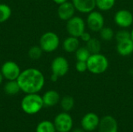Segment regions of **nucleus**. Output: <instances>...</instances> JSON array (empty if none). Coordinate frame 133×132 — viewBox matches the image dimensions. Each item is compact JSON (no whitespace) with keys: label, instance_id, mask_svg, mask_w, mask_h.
I'll return each instance as SVG.
<instances>
[{"label":"nucleus","instance_id":"1","mask_svg":"<svg viewBox=\"0 0 133 132\" xmlns=\"http://www.w3.org/2000/svg\"><path fill=\"white\" fill-rule=\"evenodd\" d=\"M16 80L20 90L26 94L37 93L42 89L45 82L43 73L34 68H26L21 72Z\"/></svg>","mask_w":133,"mask_h":132},{"label":"nucleus","instance_id":"2","mask_svg":"<svg viewBox=\"0 0 133 132\" xmlns=\"http://www.w3.org/2000/svg\"><path fill=\"white\" fill-rule=\"evenodd\" d=\"M42 96L37 93H28L21 101V108L27 114H35L44 107Z\"/></svg>","mask_w":133,"mask_h":132},{"label":"nucleus","instance_id":"3","mask_svg":"<svg viewBox=\"0 0 133 132\" xmlns=\"http://www.w3.org/2000/svg\"><path fill=\"white\" fill-rule=\"evenodd\" d=\"M88 71L94 75H100L105 72L109 67L108 58L101 53L92 54L87 61Z\"/></svg>","mask_w":133,"mask_h":132},{"label":"nucleus","instance_id":"4","mask_svg":"<svg viewBox=\"0 0 133 132\" xmlns=\"http://www.w3.org/2000/svg\"><path fill=\"white\" fill-rule=\"evenodd\" d=\"M60 44L58 36L51 31L44 33L40 38V47L43 51L51 53L57 50Z\"/></svg>","mask_w":133,"mask_h":132},{"label":"nucleus","instance_id":"5","mask_svg":"<svg viewBox=\"0 0 133 132\" xmlns=\"http://www.w3.org/2000/svg\"><path fill=\"white\" fill-rule=\"evenodd\" d=\"M66 22V30L69 36L79 38L80 35L86 31V22L80 16H74Z\"/></svg>","mask_w":133,"mask_h":132},{"label":"nucleus","instance_id":"6","mask_svg":"<svg viewBox=\"0 0 133 132\" xmlns=\"http://www.w3.org/2000/svg\"><path fill=\"white\" fill-rule=\"evenodd\" d=\"M86 25L92 32H99L104 26V17L99 11H92L88 13Z\"/></svg>","mask_w":133,"mask_h":132},{"label":"nucleus","instance_id":"7","mask_svg":"<svg viewBox=\"0 0 133 132\" xmlns=\"http://www.w3.org/2000/svg\"><path fill=\"white\" fill-rule=\"evenodd\" d=\"M54 124L57 131L69 132L72 128L73 121L72 117L68 113L62 112L55 117Z\"/></svg>","mask_w":133,"mask_h":132},{"label":"nucleus","instance_id":"8","mask_svg":"<svg viewBox=\"0 0 133 132\" xmlns=\"http://www.w3.org/2000/svg\"><path fill=\"white\" fill-rule=\"evenodd\" d=\"M1 73L7 80H16L21 71L17 63L12 61H7L2 65Z\"/></svg>","mask_w":133,"mask_h":132},{"label":"nucleus","instance_id":"9","mask_svg":"<svg viewBox=\"0 0 133 132\" xmlns=\"http://www.w3.org/2000/svg\"><path fill=\"white\" fill-rule=\"evenodd\" d=\"M52 74H55L58 77L65 76L69 69V65L67 59L62 56H58L53 59L51 65Z\"/></svg>","mask_w":133,"mask_h":132},{"label":"nucleus","instance_id":"10","mask_svg":"<svg viewBox=\"0 0 133 132\" xmlns=\"http://www.w3.org/2000/svg\"><path fill=\"white\" fill-rule=\"evenodd\" d=\"M115 23L122 29L130 27L133 23L132 13L127 9H120L116 12L114 16Z\"/></svg>","mask_w":133,"mask_h":132},{"label":"nucleus","instance_id":"11","mask_svg":"<svg viewBox=\"0 0 133 132\" xmlns=\"http://www.w3.org/2000/svg\"><path fill=\"white\" fill-rule=\"evenodd\" d=\"M100 118L94 113H88L81 120V127L84 131H93L98 128Z\"/></svg>","mask_w":133,"mask_h":132},{"label":"nucleus","instance_id":"12","mask_svg":"<svg viewBox=\"0 0 133 132\" xmlns=\"http://www.w3.org/2000/svg\"><path fill=\"white\" fill-rule=\"evenodd\" d=\"M117 121L110 115L104 116L100 120L98 132H118Z\"/></svg>","mask_w":133,"mask_h":132},{"label":"nucleus","instance_id":"13","mask_svg":"<svg viewBox=\"0 0 133 132\" xmlns=\"http://www.w3.org/2000/svg\"><path fill=\"white\" fill-rule=\"evenodd\" d=\"M76 9L72 2H66L61 5H58V16L60 19L63 21H68L69 19L74 16Z\"/></svg>","mask_w":133,"mask_h":132},{"label":"nucleus","instance_id":"14","mask_svg":"<svg viewBox=\"0 0 133 132\" xmlns=\"http://www.w3.org/2000/svg\"><path fill=\"white\" fill-rule=\"evenodd\" d=\"M72 2L76 10L81 13H90L97 7L96 0H72Z\"/></svg>","mask_w":133,"mask_h":132},{"label":"nucleus","instance_id":"15","mask_svg":"<svg viewBox=\"0 0 133 132\" xmlns=\"http://www.w3.org/2000/svg\"><path fill=\"white\" fill-rule=\"evenodd\" d=\"M117 52L119 55L126 57L133 53V41L131 38L117 42Z\"/></svg>","mask_w":133,"mask_h":132},{"label":"nucleus","instance_id":"16","mask_svg":"<svg viewBox=\"0 0 133 132\" xmlns=\"http://www.w3.org/2000/svg\"><path fill=\"white\" fill-rule=\"evenodd\" d=\"M79 40L78 37L69 36L66 37L62 43V48L67 53H75L79 47Z\"/></svg>","mask_w":133,"mask_h":132},{"label":"nucleus","instance_id":"17","mask_svg":"<svg viewBox=\"0 0 133 132\" xmlns=\"http://www.w3.org/2000/svg\"><path fill=\"white\" fill-rule=\"evenodd\" d=\"M44 105L46 107H54L60 100V96L55 90H48L42 96Z\"/></svg>","mask_w":133,"mask_h":132},{"label":"nucleus","instance_id":"18","mask_svg":"<svg viewBox=\"0 0 133 132\" xmlns=\"http://www.w3.org/2000/svg\"><path fill=\"white\" fill-rule=\"evenodd\" d=\"M4 90L8 95H16L20 91V87L17 80H8L4 86Z\"/></svg>","mask_w":133,"mask_h":132},{"label":"nucleus","instance_id":"19","mask_svg":"<svg viewBox=\"0 0 133 132\" xmlns=\"http://www.w3.org/2000/svg\"><path fill=\"white\" fill-rule=\"evenodd\" d=\"M86 47L90 52V54H97L101 53V41L95 38V37H91L89 41H87Z\"/></svg>","mask_w":133,"mask_h":132},{"label":"nucleus","instance_id":"20","mask_svg":"<svg viewBox=\"0 0 133 132\" xmlns=\"http://www.w3.org/2000/svg\"><path fill=\"white\" fill-rule=\"evenodd\" d=\"M56 129L54 123L50 121H43L40 122L36 128V132H55Z\"/></svg>","mask_w":133,"mask_h":132},{"label":"nucleus","instance_id":"21","mask_svg":"<svg viewBox=\"0 0 133 132\" xmlns=\"http://www.w3.org/2000/svg\"><path fill=\"white\" fill-rule=\"evenodd\" d=\"M116 0H96V6L103 12L109 11L115 6Z\"/></svg>","mask_w":133,"mask_h":132},{"label":"nucleus","instance_id":"22","mask_svg":"<svg viewBox=\"0 0 133 132\" xmlns=\"http://www.w3.org/2000/svg\"><path fill=\"white\" fill-rule=\"evenodd\" d=\"M100 37L101 40L104 41H111L115 37V32L114 30L108 26H104L100 31H99Z\"/></svg>","mask_w":133,"mask_h":132},{"label":"nucleus","instance_id":"23","mask_svg":"<svg viewBox=\"0 0 133 132\" xmlns=\"http://www.w3.org/2000/svg\"><path fill=\"white\" fill-rule=\"evenodd\" d=\"M90 52L87 47H79L75 52V56L77 61H87L90 56Z\"/></svg>","mask_w":133,"mask_h":132},{"label":"nucleus","instance_id":"24","mask_svg":"<svg viewBox=\"0 0 133 132\" xmlns=\"http://www.w3.org/2000/svg\"><path fill=\"white\" fill-rule=\"evenodd\" d=\"M12 15L11 8L6 4H0V23L7 21Z\"/></svg>","mask_w":133,"mask_h":132},{"label":"nucleus","instance_id":"25","mask_svg":"<svg viewBox=\"0 0 133 132\" xmlns=\"http://www.w3.org/2000/svg\"><path fill=\"white\" fill-rule=\"evenodd\" d=\"M74 104H75L74 99L71 96H65L61 100V107L65 112L70 111L73 108Z\"/></svg>","mask_w":133,"mask_h":132},{"label":"nucleus","instance_id":"26","mask_svg":"<svg viewBox=\"0 0 133 132\" xmlns=\"http://www.w3.org/2000/svg\"><path fill=\"white\" fill-rule=\"evenodd\" d=\"M43 52L44 51L40 46H34L28 51V56L33 60H37L41 57Z\"/></svg>","mask_w":133,"mask_h":132},{"label":"nucleus","instance_id":"27","mask_svg":"<svg viewBox=\"0 0 133 132\" xmlns=\"http://www.w3.org/2000/svg\"><path fill=\"white\" fill-rule=\"evenodd\" d=\"M115 38L117 42L125 40L131 38V33H130V31L127 30L126 29L122 28L120 30L117 31V33L115 34Z\"/></svg>","mask_w":133,"mask_h":132},{"label":"nucleus","instance_id":"28","mask_svg":"<svg viewBox=\"0 0 133 132\" xmlns=\"http://www.w3.org/2000/svg\"><path fill=\"white\" fill-rule=\"evenodd\" d=\"M76 70L78 72H86L88 71V66L87 61H77L76 63Z\"/></svg>","mask_w":133,"mask_h":132},{"label":"nucleus","instance_id":"29","mask_svg":"<svg viewBox=\"0 0 133 132\" xmlns=\"http://www.w3.org/2000/svg\"><path fill=\"white\" fill-rule=\"evenodd\" d=\"M92 37H91V35H90V33H88V32H87V31H84L81 35H80V37H79V38H80V40H82V41H84V42H87V41H89L90 40V38H91Z\"/></svg>","mask_w":133,"mask_h":132},{"label":"nucleus","instance_id":"30","mask_svg":"<svg viewBox=\"0 0 133 132\" xmlns=\"http://www.w3.org/2000/svg\"><path fill=\"white\" fill-rule=\"evenodd\" d=\"M58 78H59V77H58V76L55 75V74H51V80L52 82H56V81L58 79Z\"/></svg>","mask_w":133,"mask_h":132},{"label":"nucleus","instance_id":"31","mask_svg":"<svg viewBox=\"0 0 133 132\" xmlns=\"http://www.w3.org/2000/svg\"><path fill=\"white\" fill-rule=\"evenodd\" d=\"M53 2H54L55 3L58 4V5H61V4H62V3H64V2H68V0H53Z\"/></svg>","mask_w":133,"mask_h":132},{"label":"nucleus","instance_id":"32","mask_svg":"<svg viewBox=\"0 0 133 132\" xmlns=\"http://www.w3.org/2000/svg\"><path fill=\"white\" fill-rule=\"evenodd\" d=\"M72 132H84V130L81 129V128H76V129L72 130Z\"/></svg>","mask_w":133,"mask_h":132},{"label":"nucleus","instance_id":"33","mask_svg":"<svg viewBox=\"0 0 133 132\" xmlns=\"http://www.w3.org/2000/svg\"><path fill=\"white\" fill-rule=\"evenodd\" d=\"M3 75H2V74L0 72V85H1V83L2 82V80H3Z\"/></svg>","mask_w":133,"mask_h":132},{"label":"nucleus","instance_id":"34","mask_svg":"<svg viewBox=\"0 0 133 132\" xmlns=\"http://www.w3.org/2000/svg\"><path fill=\"white\" fill-rule=\"evenodd\" d=\"M130 33H131V39L132 40V41H133V29L132 30V31H131Z\"/></svg>","mask_w":133,"mask_h":132}]
</instances>
